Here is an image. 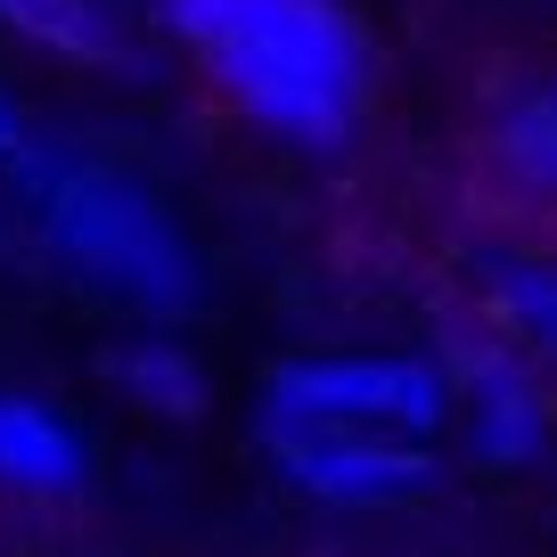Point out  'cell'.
Instances as JSON below:
<instances>
[{
    "label": "cell",
    "mask_w": 557,
    "mask_h": 557,
    "mask_svg": "<svg viewBox=\"0 0 557 557\" xmlns=\"http://www.w3.org/2000/svg\"><path fill=\"white\" fill-rule=\"evenodd\" d=\"M34 206L50 246L107 296L139 304V312H181L197 296V262L181 246V230L164 222V206L148 189H132L123 173L99 164H50L34 181Z\"/></svg>",
    "instance_id": "obj_2"
},
{
    "label": "cell",
    "mask_w": 557,
    "mask_h": 557,
    "mask_svg": "<svg viewBox=\"0 0 557 557\" xmlns=\"http://www.w3.org/2000/svg\"><path fill=\"white\" fill-rule=\"evenodd\" d=\"M278 475L329 508H401L435 484V443L369 426H262Z\"/></svg>",
    "instance_id": "obj_4"
},
{
    "label": "cell",
    "mask_w": 557,
    "mask_h": 557,
    "mask_svg": "<svg viewBox=\"0 0 557 557\" xmlns=\"http://www.w3.org/2000/svg\"><path fill=\"white\" fill-rule=\"evenodd\" d=\"M443 377H451V410L468 418L475 459H492V468H533V459L549 451L541 361L517 336H459Z\"/></svg>",
    "instance_id": "obj_5"
},
{
    "label": "cell",
    "mask_w": 557,
    "mask_h": 557,
    "mask_svg": "<svg viewBox=\"0 0 557 557\" xmlns=\"http://www.w3.org/2000/svg\"><path fill=\"white\" fill-rule=\"evenodd\" d=\"M492 157L517 181V197L557 206V83H524L500 107V132H492Z\"/></svg>",
    "instance_id": "obj_7"
},
{
    "label": "cell",
    "mask_w": 557,
    "mask_h": 557,
    "mask_svg": "<svg viewBox=\"0 0 557 557\" xmlns=\"http://www.w3.org/2000/svg\"><path fill=\"white\" fill-rule=\"evenodd\" d=\"M0 25L58 58H107L115 50V25H107L99 0H0Z\"/></svg>",
    "instance_id": "obj_9"
},
{
    "label": "cell",
    "mask_w": 557,
    "mask_h": 557,
    "mask_svg": "<svg viewBox=\"0 0 557 557\" xmlns=\"http://www.w3.org/2000/svg\"><path fill=\"white\" fill-rule=\"evenodd\" d=\"M90 475V451L66 418L34 394H9L0 385V492H25V500H58Z\"/></svg>",
    "instance_id": "obj_6"
},
{
    "label": "cell",
    "mask_w": 557,
    "mask_h": 557,
    "mask_svg": "<svg viewBox=\"0 0 557 557\" xmlns=\"http://www.w3.org/2000/svg\"><path fill=\"white\" fill-rule=\"evenodd\" d=\"M115 377L123 394L139 401V410H157V418H197V401H206V385H197V361L181 345H123L115 352Z\"/></svg>",
    "instance_id": "obj_10"
},
{
    "label": "cell",
    "mask_w": 557,
    "mask_h": 557,
    "mask_svg": "<svg viewBox=\"0 0 557 557\" xmlns=\"http://www.w3.org/2000/svg\"><path fill=\"white\" fill-rule=\"evenodd\" d=\"M173 25L262 132L296 148L352 139L369 107V41L336 0H173Z\"/></svg>",
    "instance_id": "obj_1"
},
{
    "label": "cell",
    "mask_w": 557,
    "mask_h": 557,
    "mask_svg": "<svg viewBox=\"0 0 557 557\" xmlns=\"http://www.w3.org/2000/svg\"><path fill=\"white\" fill-rule=\"evenodd\" d=\"M492 312H500V336H517L541 369H557V262H508L492 278Z\"/></svg>",
    "instance_id": "obj_8"
},
{
    "label": "cell",
    "mask_w": 557,
    "mask_h": 557,
    "mask_svg": "<svg viewBox=\"0 0 557 557\" xmlns=\"http://www.w3.org/2000/svg\"><path fill=\"white\" fill-rule=\"evenodd\" d=\"M451 418V377L410 352H312L271 369L262 426H369V435L435 443Z\"/></svg>",
    "instance_id": "obj_3"
}]
</instances>
